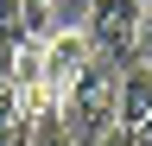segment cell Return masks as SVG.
<instances>
[{
  "label": "cell",
  "mask_w": 152,
  "mask_h": 146,
  "mask_svg": "<svg viewBox=\"0 0 152 146\" xmlns=\"http://www.w3.org/2000/svg\"><path fill=\"white\" fill-rule=\"evenodd\" d=\"M51 13H57V0H19V26H26V38H51Z\"/></svg>",
  "instance_id": "6"
},
{
  "label": "cell",
  "mask_w": 152,
  "mask_h": 146,
  "mask_svg": "<svg viewBox=\"0 0 152 146\" xmlns=\"http://www.w3.org/2000/svg\"><path fill=\"white\" fill-rule=\"evenodd\" d=\"M0 146H32V121L13 89H0Z\"/></svg>",
  "instance_id": "5"
},
{
  "label": "cell",
  "mask_w": 152,
  "mask_h": 146,
  "mask_svg": "<svg viewBox=\"0 0 152 146\" xmlns=\"http://www.w3.org/2000/svg\"><path fill=\"white\" fill-rule=\"evenodd\" d=\"M102 146H127V140H121V134H108V140H102Z\"/></svg>",
  "instance_id": "10"
},
{
  "label": "cell",
  "mask_w": 152,
  "mask_h": 146,
  "mask_svg": "<svg viewBox=\"0 0 152 146\" xmlns=\"http://www.w3.org/2000/svg\"><path fill=\"white\" fill-rule=\"evenodd\" d=\"M32 146H76V140H70L57 121H38V127H32Z\"/></svg>",
  "instance_id": "9"
},
{
  "label": "cell",
  "mask_w": 152,
  "mask_h": 146,
  "mask_svg": "<svg viewBox=\"0 0 152 146\" xmlns=\"http://www.w3.org/2000/svg\"><path fill=\"white\" fill-rule=\"evenodd\" d=\"M133 64H152V0H140V45H133Z\"/></svg>",
  "instance_id": "8"
},
{
  "label": "cell",
  "mask_w": 152,
  "mask_h": 146,
  "mask_svg": "<svg viewBox=\"0 0 152 146\" xmlns=\"http://www.w3.org/2000/svg\"><path fill=\"white\" fill-rule=\"evenodd\" d=\"M19 45H26V38L0 32V89H13V64H19Z\"/></svg>",
  "instance_id": "7"
},
{
  "label": "cell",
  "mask_w": 152,
  "mask_h": 146,
  "mask_svg": "<svg viewBox=\"0 0 152 146\" xmlns=\"http://www.w3.org/2000/svg\"><path fill=\"white\" fill-rule=\"evenodd\" d=\"M89 57H95V45H89V32H83V26H57L51 38H45V76H51L57 89H64Z\"/></svg>",
  "instance_id": "4"
},
{
  "label": "cell",
  "mask_w": 152,
  "mask_h": 146,
  "mask_svg": "<svg viewBox=\"0 0 152 146\" xmlns=\"http://www.w3.org/2000/svg\"><path fill=\"white\" fill-rule=\"evenodd\" d=\"M114 134L127 146H152V76H146V64L121 70V121H114Z\"/></svg>",
  "instance_id": "3"
},
{
  "label": "cell",
  "mask_w": 152,
  "mask_h": 146,
  "mask_svg": "<svg viewBox=\"0 0 152 146\" xmlns=\"http://www.w3.org/2000/svg\"><path fill=\"white\" fill-rule=\"evenodd\" d=\"M121 121V64L108 57H89L76 76L64 83V102H57V127L76 140V146H102Z\"/></svg>",
  "instance_id": "1"
},
{
  "label": "cell",
  "mask_w": 152,
  "mask_h": 146,
  "mask_svg": "<svg viewBox=\"0 0 152 146\" xmlns=\"http://www.w3.org/2000/svg\"><path fill=\"white\" fill-rule=\"evenodd\" d=\"M89 45H95V57H108V64H133V45H140V0H95L89 7Z\"/></svg>",
  "instance_id": "2"
}]
</instances>
